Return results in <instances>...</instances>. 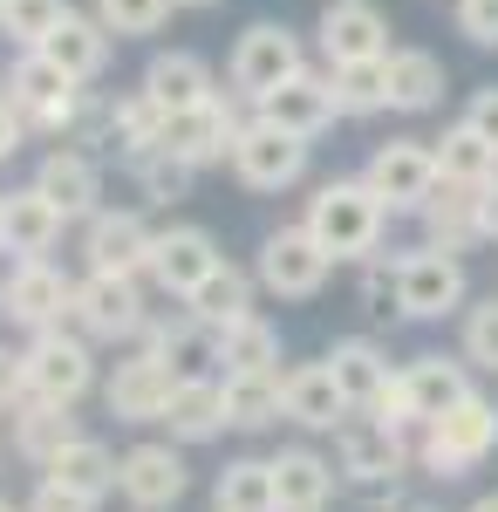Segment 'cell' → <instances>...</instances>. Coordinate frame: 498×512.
I'll use <instances>...</instances> for the list:
<instances>
[{
  "label": "cell",
  "instance_id": "cell-9",
  "mask_svg": "<svg viewBox=\"0 0 498 512\" xmlns=\"http://www.w3.org/2000/svg\"><path fill=\"white\" fill-rule=\"evenodd\" d=\"M144 294H137V274H103V267H89L76 280V328L89 342H130V335H144Z\"/></svg>",
  "mask_w": 498,
  "mask_h": 512
},
{
  "label": "cell",
  "instance_id": "cell-1",
  "mask_svg": "<svg viewBox=\"0 0 498 512\" xmlns=\"http://www.w3.org/2000/svg\"><path fill=\"white\" fill-rule=\"evenodd\" d=\"M383 219H389V205L369 192V178H328L321 192L307 198L301 226L321 239L335 260H369L376 239H383Z\"/></svg>",
  "mask_w": 498,
  "mask_h": 512
},
{
  "label": "cell",
  "instance_id": "cell-36",
  "mask_svg": "<svg viewBox=\"0 0 498 512\" xmlns=\"http://www.w3.org/2000/svg\"><path fill=\"white\" fill-rule=\"evenodd\" d=\"M212 506L219 512H280L273 492V458H232L219 485H212Z\"/></svg>",
  "mask_w": 498,
  "mask_h": 512
},
{
  "label": "cell",
  "instance_id": "cell-54",
  "mask_svg": "<svg viewBox=\"0 0 498 512\" xmlns=\"http://www.w3.org/2000/svg\"><path fill=\"white\" fill-rule=\"evenodd\" d=\"M0 512H21V506H7V499H0Z\"/></svg>",
  "mask_w": 498,
  "mask_h": 512
},
{
  "label": "cell",
  "instance_id": "cell-31",
  "mask_svg": "<svg viewBox=\"0 0 498 512\" xmlns=\"http://www.w3.org/2000/svg\"><path fill=\"white\" fill-rule=\"evenodd\" d=\"M144 349L164 355L178 376H198V362H219V328H205L185 308V321H144Z\"/></svg>",
  "mask_w": 498,
  "mask_h": 512
},
{
  "label": "cell",
  "instance_id": "cell-19",
  "mask_svg": "<svg viewBox=\"0 0 498 512\" xmlns=\"http://www.w3.org/2000/svg\"><path fill=\"white\" fill-rule=\"evenodd\" d=\"M219 260H226V253L212 246L205 226H164V233L151 239V267H144V274H151L164 294H178V301H185V294H192Z\"/></svg>",
  "mask_w": 498,
  "mask_h": 512
},
{
  "label": "cell",
  "instance_id": "cell-15",
  "mask_svg": "<svg viewBox=\"0 0 498 512\" xmlns=\"http://www.w3.org/2000/svg\"><path fill=\"white\" fill-rule=\"evenodd\" d=\"M314 35H321L328 69L389 55V28H383V7H376V0H328V7H321V21H314Z\"/></svg>",
  "mask_w": 498,
  "mask_h": 512
},
{
  "label": "cell",
  "instance_id": "cell-29",
  "mask_svg": "<svg viewBox=\"0 0 498 512\" xmlns=\"http://www.w3.org/2000/svg\"><path fill=\"white\" fill-rule=\"evenodd\" d=\"M444 103V62L430 48H389V110L423 117Z\"/></svg>",
  "mask_w": 498,
  "mask_h": 512
},
{
  "label": "cell",
  "instance_id": "cell-18",
  "mask_svg": "<svg viewBox=\"0 0 498 512\" xmlns=\"http://www.w3.org/2000/svg\"><path fill=\"white\" fill-rule=\"evenodd\" d=\"M62 226H69V212L41 192V185H21V192H7V212H0V253H14V260H48L55 239H62Z\"/></svg>",
  "mask_w": 498,
  "mask_h": 512
},
{
  "label": "cell",
  "instance_id": "cell-52",
  "mask_svg": "<svg viewBox=\"0 0 498 512\" xmlns=\"http://www.w3.org/2000/svg\"><path fill=\"white\" fill-rule=\"evenodd\" d=\"M471 512H498V492H478V499H471Z\"/></svg>",
  "mask_w": 498,
  "mask_h": 512
},
{
  "label": "cell",
  "instance_id": "cell-35",
  "mask_svg": "<svg viewBox=\"0 0 498 512\" xmlns=\"http://www.w3.org/2000/svg\"><path fill=\"white\" fill-rule=\"evenodd\" d=\"M48 478L76 485V492H89V499H110V492H116V478H123V458H116L103 437H76L69 451H55Z\"/></svg>",
  "mask_w": 498,
  "mask_h": 512
},
{
  "label": "cell",
  "instance_id": "cell-47",
  "mask_svg": "<svg viewBox=\"0 0 498 512\" xmlns=\"http://www.w3.org/2000/svg\"><path fill=\"white\" fill-rule=\"evenodd\" d=\"M28 512H96V499L76 492V485H62V478H41L35 499H28Z\"/></svg>",
  "mask_w": 498,
  "mask_h": 512
},
{
  "label": "cell",
  "instance_id": "cell-32",
  "mask_svg": "<svg viewBox=\"0 0 498 512\" xmlns=\"http://www.w3.org/2000/svg\"><path fill=\"white\" fill-rule=\"evenodd\" d=\"M185 308H192L205 328H232L239 315H253V274H246V267H232V260H219V267L185 294Z\"/></svg>",
  "mask_w": 498,
  "mask_h": 512
},
{
  "label": "cell",
  "instance_id": "cell-42",
  "mask_svg": "<svg viewBox=\"0 0 498 512\" xmlns=\"http://www.w3.org/2000/svg\"><path fill=\"white\" fill-rule=\"evenodd\" d=\"M130 171H137V185H144V198H151V205H178V198L192 192V164L185 158H171V151H164V144H157V151H144V158H130Z\"/></svg>",
  "mask_w": 498,
  "mask_h": 512
},
{
  "label": "cell",
  "instance_id": "cell-48",
  "mask_svg": "<svg viewBox=\"0 0 498 512\" xmlns=\"http://www.w3.org/2000/svg\"><path fill=\"white\" fill-rule=\"evenodd\" d=\"M28 403V355L0 349V410H21Z\"/></svg>",
  "mask_w": 498,
  "mask_h": 512
},
{
  "label": "cell",
  "instance_id": "cell-13",
  "mask_svg": "<svg viewBox=\"0 0 498 512\" xmlns=\"http://www.w3.org/2000/svg\"><path fill=\"white\" fill-rule=\"evenodd\" d=\"M21 355H28V396H41V403H82L89 383H96V355H89L82 335L48 328Z\"/></svg>",
  "mask_w": 498,
  "mask_h": 512
},
{
  "label": "cell",
  "instance_id": "cell-14",
  "mask_svg": "<svg viewBox=\"0 0 498 512\" xmlns=\"http://www.w3.org/2000/svg\"><path fill=\"white\" fill-rule=\"evenodd\" d=\"M178 390V369L164 355L137 349L130 362H116V376L103 383V403H110L116 424H164V403Z\"/></svg>",
  "mask_w": 498,
  "mask_h": 512
},
{
  "label": "cell",
  "instance_id": "cell-5",
  "mask_svg": "<svg viewBox=\"0 0 498 512\" xmlns=\"http://www.w3.org/2000/svg\"><path fill=\"white\" fill-rule=\"evenodd\" d=\"M396 308H403V321L458 315V308H464L458 253H444V246H430V239H423L417 253H403V260H396Z\"/></svg>",
  "mask_w": 498,
  "mask_h": 512
},
{
  "label": "cell",
  "instance_id": "cell-50",
  "mask_svg": "<svg viewBox=\"0 0 498 512\" xmlns=\"http://www.w3.org/2000/svg\"><path fill=\"white\" fill-rule=\"evenodd\" d=\"M464 123H478V130L498 144V89H478V96H471V110H464Z\"/></svg>",
  "mask_w": 498,
  "mask_h": 512
},
{
  "label": "cell",
  "instance_id": "cell-3",
  "mask_svg": "<svg viewBox=\"0 0 498 512\" xmlns=\"http://www.w3.org/2000/svg\"><path fill=\"white\" fill-rule=\"evenodd\" d=\"M7 96L28 117V130H48V137H69V123L82 110V82L48 48H21V62L7 69Z\"/></svg>",
  "mask_w": 498,
  "mask_h": 512
},
{
  "label": "cell",
  "instance_id": "cell-23",
  "mask_svg": "<svg viewBox=\"0 0 498 512\" xmlns=\"http://www.w3.org/2000/svg\"><path fill=\"white\" fill-rule=\"evenodd\" d=\"M164 424L178 444H212V437L226 431V383H212V376H178V390L164 403Z\"/></svg>",
  "mask_w": 498,
  "mask_h": 512
},
{
  "label": "cell",
  "instance_id": "cell-25",
  "mask_svg": "<svg viewBox=\"0 0 498 512\" xmlns=\"http://www.w3.org/2000/svg\"><path fill=\"white\" fill-rule=\"evenodd\" d=\"M273 492H280V512H321L335 499V465L307 444H287L273 458Z\"/></svg>",
  "mask_w": 498,
  "mask_h": 512
},
{
  "label": "cell",
  "instance_id": "cell-49",
  "mask_svg": "<svg viewBox=\"0 0 498 512\" xmlns=\"http://www.w3.org/2000/svg\"><path fill=\"white\" fill-rule=\"evenodd\" d=\"M21 137H28V117H21V110H14V96L0 89V164L21 151Z\"/></svg>",
  "mask_w": 498,
  "mask_h": 512
},
{
  "label": "cell",
  "instance_id": "cell-57",
  "mask_svg": "<svg viewBox=\"0 0 498 512\" xmlns=\"http://www.w3.org/2000/svg\"><path fill=\"white\" fill-rule=\"evenodd\" d=\"M0 89H7V82H0Z\"/></svg>",
  "mask_w": 498,
  "mask_h": 512
},
{
  "label": "cell",
  "instance_id": "cell-6",
  "mask_svg": "<svg viewBox=\"0 0 498 512\" xmlns=\"http://www.w3.org/2000/svg\"><path fill=\"white\" fill-rule=\"evenodd\" d=\"M369 192L383 198L389 212H423L430 192L444 185V171H437V144H423V137H389L376 144V158H369Z\"/></svg>",
  "mask_w": 498,
  "mask_h": 512
},
{
  "label": "cell",
  "instance_id": "cell-12",
  "mask_svg": "<svg viewBox=\"0 0 498 512\" xmlns=\"http://www.w3.org/2000/svg\"><path fill=\"white\" fill-rule=\"evenodd\" d=\"M0 301H7V321H21L28 335H48V328L76 321V280L62 267H48V260H14Z\"/></svg>",
  "mask_w": 498,
  "mask_h": 512
},
{
  "label": "cell",
  "instance_id": "cell-46",
  "mask_svg": "<svg viewBox=\"0 0 498 512\" xmlns=\"http://www.w3.org/2000/svg\"><path fill=\"white\" fill-rule=\"evenodd\" d=\"M362 308H369L376 321L403 315V308H396V260H389V267H369V274H362Z\"/></svg>",
  "mask_w": 498,
  "mask_h": 512
},
{
  "label": "cell",
  "instance_id": "cell-55",
  "mask_svg": "<svg viewBox=\"0 0 498 512\" xmlns=\"http://www.w3.org/2000/svg\"><path fill=\"white\" fill-rule=\"evenodd\" d=\"M0 212H7V192H0Z\"/></svg>",
  "mask_w": 498,
  "mask_h": 512
},
{
  "label": "cell",
  "instance_id": "cell-16",
  "mask_svg": "<svg viewBox=\"0 0 498 512\" xmlns=\"http://www.w3.org/2000/svg\"><path fill=\"white\" fill-rule=\"evenodd\" d=\"M253 117L280 123V130H294V137H321L328 123L342 117V103H335V76H314V69H301V76H287L273 96H260L253 103Z\"/></svg>",
  "mask_w": 498,
  "mask_h": 512
},
{
  "label": "cell",
  "instance_id": "cell-56",
  "mask_svg": "<svg viewBox=\"0 0 498 512\" xmlns=\"http://www.w3.org/2000/svg\"><path fill=\"white\" fill-rule=\"evenodd\" d=\"M0 315H7V301H0Z\"/></svg>",
  "mask_w": 498,
  "mask_h": 512
},
{
  "label": "cell",
  "instance_id": "cell-28",
  "mask_svg": "<svg viewBox=\"0 0 498 512\" xmlns=\"http://www.w3.org/2000/svg\"><path fill=\"white\" fill-rule=\"evenodd\" d=\"M76 417H69V403H41V396H28L21 410H14V451L28 458V465H55V451H69L76 444Z\"/></svg>",
  "mask_w": 498,
  "mask_h": 512
},
{
  "label": "cell",
  "instance_id": "cell-21",
  "mask_svg": "<svg viewBox=\"0 0 498 512\" xmlns=\"http://www.w3.org/2000/svg\"><path fill=\"white\" fill-rule=\"evenodd\" d=\"M151 239L157 233L137 212H96L89 233H82V253H89V267H103V274H144V267H151Z\"/></svg>",
  "mask_w": 498,
  "mask_h": 512
},
{
  "label": "cell",
  "instance_id": "cell-39",
  "mask_svg": "<svg viewBox=\"0 0 498 512\" xmlns=\"http://www.w3.org/2000/svg\"><path fill=\"white\" fill-rule=\"evenodd\" d=\"M328 76H335L342 117H383L389 110V55H376V62H342Z\"/></svg>",
  "mask_w": 498,
  "mask_h": 512
},
{
  "label": "cell",
  "instance_id": "cell-22",
  "mask_svg": "<svg viewBox=\"0 0 498 512\" xmlns=\"http://www.w3.org/2000/svg\"><path fill=\"white\" fill-rule=\"evenodd\" d=\"M35 185L55 198L69 219H96V212H103V205H96V198H103V171H96L89 151H69V144L48 151V158L35 164Z\"/></svg>",
  "mask_w": 498,
  "mask_h": 512
},
{
  "label": "cell",
  "instance_id": "cell-59",
  "mask_svg": "<svg viewBox=\"0 0 498 512\" xmlns=\"http://www.w3.org/2000/svg\"><path fill=\"white\" fill-rule=\"evenodd\" d=\"M417 512H423V506H417Z\"/></svg>",
  "mask_w": 498,
  "mask_h": 512
},
{
  "label": "cell",
  "instance_id": "cell-17",
  "mask_svg": "<svg viewBox=\"0 0 498 512\" xmlns=\"http://www.w3.org/2000/svg\"><path fill=\"white\" fill-rule=\"evenodd\" d=\"M185 458L171 451V444H130L123 451V478H116V492L130 499L137 512H171L185 499Z\"/></svg>",
  "mask_w": 498,
  "mask_h": 512
},
{
  "label": "cell",
  "instance_id": "cell-8",
  "mask_svg": "<svg viewBox=\"0 0 498 512\" xmlns=\"http://www.w3.org/2000/svg\"><path fill=\"white\" fill-rule=\"evenodd\" d=\"M328 274H335V253L307 233V226H280L260 246V287L280 294V301H314L328 287Z\"/></svg>",
  "mask_w": 498,
  "mask_h": 512
},
{
  "label": "cell",
  "instance_id": "cell-34",
  "mask_svg": "<svg viewBox=\"0 0 498 512\" xmlns=\"http://www.w3.org/2000/svg\"><path fill=\"white\" fill-rule=\"evenodd\" d=\"M437 171H444L451 185H492L498 178V144L478 123H451V130L437 137Z\"/></svg>",
  "mask_w": 498,
  "mask_h": 512
},
{
  "label": "cell",
  "instance_id": "cell-33",
  "mask_svg": "<svg viewBox=\"0 0 498 512\" xmlns=\"http://www.w3.org/2000/svg\"><path fill=\"white\" fill-rule=\"evenodd\" d=\"M144 89H151L164 110H185V103H205V96H219V89H212V69L198 62L192 48H164V55H151V69H144Z\"/></svg>",
  "mask_w": 498,
  "mask_h": 512
},
{
  "label": "cell",
  "instance_id": "cell-2",
  "mask_svg": "<svg viewBox=\"0 0 498 512\" xmlns=\"http://www.w3.org/2000/svg\"><path fill=\"white\" fill-rule=\"evenodd\" d=\"M498 451V403L471 390L464 403H451L437 424H423L417 431V465L430 478H464L471 465H485Z\"/></svg>",
  "mask_w": 498,
  "mask_h": 512
},
{
  "label": "cell",
  "instance_id": "cell-41",
  "mask_svg": "<svg viewBox=\"0 0 498 512\" xmlns=\"http://www.w3.org/2000/svg\"><path fill=\"white\" fill-rule=\"evenodd\" d=\"M62 14H69V0H0V35L21 48H41L62 28Z\"/></svg>",
  "mask_w": 498,
  "mask_h": 512
},
{
  "label": "cell",
  "instance_id": "cell-43",
  "mask_svg": "<svg viewBox=\"0 0 498 512\" xmlns=\"http://www.w3.org/2000/svg\"><path fill=\"white\" fill-rule=\"evenodd\" d=\"M171 7H178V0H96V14H103V28H110L116 41L123 35H157V28L171 21Z\"/></svg>",
  "mask_w": 498,
  "mask_h": 512
},
{
  "label": "cell",
  "instance_id": "cell-37",
  "mask_svg": "<svg viewBox=\"0 0 498 512\" xmlns=\"http://www.w3.org/2000/svg\"><path fill=\"white\" fill-rule=\"evenodd\" d=\"M226 417H232V431H267L273 417H287L280 410V376L273 369H239V376H226Z\"/></svg>",
  "mask_w": 498,
  "mask_h": 512
},
{
  "label": "cell",
  "instance_id": "cell-40",
  "mask_svg": "<svg viewBox=\"0 0 498 512\" xmlns=\"http://www.w3.org/2000/svg\"><path fill=\"white\" fill-rule=\"evenodd\" d=\"M219 362H226V376L239 369H273L280 362V328L260 315H239L232 328H219Z\"/></svg>",
  "mask_w": 498,
  "mask_h": 512
},
{
  "label": "cell",
  "instance_id": "cell-11",
  "mask_svg": "<svg viewBox=\"0 0 498 512\" xmlns=\"http://www.w3.org/2000/svg\"><path fill=\"white\" fill-rule=\"evenodd\" d=\"M239 130H246V123H239V110H232V96H205V103H185V110L164 117V151L185 158L192 171H205V164H232Z\"/></svg>",
  "mask_w": 498,
  "mask_h": 512
},
{
  "label": "cell",
  "instance_id": "cell-51",
  "mask_svg": "<svg viewBox=\"0 0 498 512\" xmlns=\"http://www.w3.org/2000/svg\"><path fill=\"white\" fill-rule=\"evenodd\" d=\"M478 226H485V239L498 246V178L485 185V192H478Z\"/></svg>",
  "mask_w": 498,
  "mask_h": 512
},
{
  "label": "cell",
  "instance_id": "cell-45",
  "mask_svg": "<svg viewBox=\"0 0 498 512\" xmlns=\"http://www.w3.org/2000/svg\"><path fill=\"white\" fill-rule=\"evenodd\" d=\"M458 7V35H471L478 48H498V0H451Z\"/></svg>",
  "mask_w": 498,
  "mask_h": 512
},
{
  "label": "cell",
  "instance_id": "cell-53",
  "mask_svg": "<svg viewBox=\"0 0 498 512\" xmlns=\"http://www.w3.org/2000/svg\"><path fill=\"white\" fill-rule=\"evenodd\" d=\"M178 7H219V0H178Z\"/></svg>",
  "mask_w": 498,
  "mask_h": 512
},
{
  "label": "cell",
  "instance_id": "cell-24",
  "mask_svg": "<svg viewBox=\"0 0 498 512\" xmlns=\"http://www.w3.org/2000/svg\"><path fill=\"white\" fill-rule=\"evenodd\" d=\"M478 192L485 185H437L430 192V205H423L417 219H423V239L430 246H444V253H464V246H478L485 239V226H478Z\"/></svg>",
  "mask_w": 498,
  "mask_h": 512
},
{
  "label": "cell",
  "instance_id": "cell-58",
  "mask_svg": "<svg viewBox=\"0 0 498 512\" xmlns=\"http://www.w3.org/2000/svg\"><path fill=\"white\" fill-rule=\"evenodd\" d=\"M130 512H137V506H130Z\"/></svg>",
  "mask_w": 498,
  "mask_h": 512
},
{
  "label": "cell",
  "instance_id": "cell-4",
  "mask_svg": "<svg viewBox=\"0 0 498 512\" xmlns=\"http://www.w3.org/2000/svg\"><path fill=\"white\" fill-rule=\"evenodd\" d=\"M307 69V48L301 35L287 28V21H253L246 35L232 41V62H226V82L232 96H246V103H260V96H273L287 76H301Z\"/></svg>",
  "mask_w": 498,
  "mask_h": 512
},
{
  "label": "cell",
  "instance_id": "cell-10",
  "mask_svg": "<svg viewBox=\"0 0 498 512\" xmlns=\"http://www.w3.org/2000/svg\"><path fill=\"white\" fill-rule=\"evenodd\" d=\"M410 431H417V424H410ZM410 431L383 424L376 410H348L342 431H335V444H342V472L355 478V485H396L403 465H410Z\"/></svg>",
  "mask_w": 498,
  "mask_h": 512
},
{
  "label": "cell",
  "instance_id": "cell-30",
  "mask_svg": "<svg viewBox=\"0 0 498 512\" xmlns=\"http://www.w3.org/2000/svg\"><path fill=\"white\" fill-rule=\"evenodd\" d=\"M328 369H335V383H342V396H348V410H376L383 403V390L396 383L389 376V355L376 349V342H335L328 349Z\"/></svg>",
  "mask_w": 498,
  "mask_h": 512
},
{
  "label": "cell",
  "instance_id": "cell-20",
  "mask_svg": "<svg viewBox=\"0 0 498 512\" xmlns=\"http://www.w3.org/2000/svg\"><path fill=\"white\" fill-rule=\"evenodd\" d=\"M280 410H287L301 431H342L348 396H342V383H335V369H328V355L280 376Z\"/></svg>",
  "mask_w": 498,
  "mask_h": 512
},
{
  "label": "cell",
  "instance_id": "cell-44",
  "mask_svg": "<svg viewBox=\"0 0 498 512\" xmlns=\"http://www.w3.org/2000/svg\"><path fill=\"white\" fill-rule=\"evenodd\" d=\"M464 362L498 376V294L478 301V308H464Z\"/></svg>",
  "mask_w": 498,
  "mask_h": 512
},
{
  "label": "cell",
  "instance_id": "cell-26",
  "mask_svg": "<svg viewBox=\"0 0 498 512\" xmlns=\"http://www.w3.org/2000/svg\"><path fill=\"white\" fill-rule=\"evenodd\" d=\"M110 41L116 35L103 28V14H76V7H69V14H62V28L41 41V48H48V55H55L76 82H96L103 69H110Z\"/></svg>",
  "mask_w": 498,
  "mask_h": 512
},
{
  "label": "cell",
  "instance_id": "cell-7",
  "mask_svg": "<svg viewBox=\"0 0 498 512\" xmlns=\"http://www.w3.org/2000/svg\"><path fill=\"white\" fill-rule=\"evenodd\" d=\"M232 171H239L246 192H287V185L307 178V137L280 130V123H267V117H253L246 130H239V144H232Z\"/></svg>",
  "mask_w": 498,
  "mask_h": 512
},
{
  "label": "cell",
  "instance_id": "cell-27",
  "mask_svg": "<svg viewBox=\"0 0 498 512\" xmlns=\"http://www.w3.org/2000/svg\"><path fill=\"white\" fill-rule=\"evenodd\" d=\"M403 396H410L417 424H437L451 403L471 396V376H464V362H451V355H417V362L403 369Z\"/></svg>",
  "mask_w": 498,
  "mask_h": 512
},
{
  "label": "cell",
  "instance_id": "cell-38",
  "mask_svg": "<svg viewBox=\"0 0 498 512\" xmlns=\"http://www.w3.org/2000/svg\"><path fill=\"white\" fill-rule=\"evenodd\" d=\"M164 117H171V110H164L151 89L137 82L130 96H116V130H110V144L123 151V158H144V151H157V144H164Z\"/></svg>",
  "mask_w": 498,
  "mask_h": 512
}]
</instances>
